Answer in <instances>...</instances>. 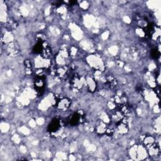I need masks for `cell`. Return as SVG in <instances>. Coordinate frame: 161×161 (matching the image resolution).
I'll return each mask as SVG.
<instances>
[{
    "label": "cell",
    "instance_id": "6da1fadb",
    "mask_svg": "<svg viewBox=\"0 0 161 161\" xmlns=\"http://www.w3.org/2000/svg\"><path fill=\"white\" fill-rule=\"evenodd\" d=\"M46 86V80L45 77L43 76H39L35 80L34 82V86L35 88V90L37 91V93H42L45 88Z\"/></svg>",
    "mask_w": 161,
    "mask_h": 161
},
{
    "label": "cell",
    "instance_id": "7a4b0ae2",
    "mask_svg": "<svg viewBox=\"0 0 161 161\" xmlns=\"http://www.w3.org/2000/svg\"><path fill=\"white\" fill-rule=\"evenodd\" d=\"M70 104L71 101L69 99L67 98H64L56 102V107L59 110L66 111L69 108Z\"/></svg>",
    "mask_w": 161,
    "mask_h": 161
},
{
    "label": "cell",
    "instance_id": "3957f363",
    "mask_svg": "<svg viewBox=\"0 0 161 161\" xmlns=\"http://www.w3.org/2000/svg\"><path fill=\"white\" fill-rule=\"evenodd\" d=\"M83 117V113L82 110H79V111L74 113L69 120L70 125H72V126L77 125V124L81 122Z\"/></svg>",
    "mask_w": 161,
    "mask_h": 161
},
{
    "label": "cell",
    "instance_id": "277c9868",
    "mask_svg": "<svg viewBox=\"0 0 161 161\" xmlns=\"http://www.w3.org/2000/svg\"><path fill=\"white\" fill-rule=\"evenodd\" d=\"M61 126H62L61 121L58 119H54L53 120L49 125L48 131L50 133H54L56 132H57L60 129Z\"/></svg>",
    "mask_w": 161,
    "mask_h": 161
},
{
    "label": "cell",
    "instance_id": "5b68a950",
    "mask_svg": "<svg viewBox=\"0 0 161 161\" xmlns=\"http://www.w3.org/2000/svg\"><path fill=\"white\" fill-rule=\"evenodd\" d=\"M117 130L118 133L121 134L126 133L128 130V127L127 123L124 121L120 120V122H118L117 123Z\"/></svg>",
    "mask_w": 161,
    "mask_h": 161
},
{
    "label": "cell",
    "instance_id": "8992f818",
    "mask_svg": "<svg viewBox=\"0 0 161 161\" xmlns=\"http://www.w3.org/2000/svg\"><path fill=\"white\" fill-rule=\"evenodd\" d=\"M149 154L151 156H157L160 154V148L156 143L147 149Z\"/></svg>",
    "mask_w": 161,
    "mask_h": 161
},
{
    "label": "cell",
    "instance_id": "52a82bcc",
    "mask_svg": "<svg viewBox=\"0 0 161 161\" xmlns=\"http://www.w3.org/2000/svg\"><path fill=\"white\" fill-rule=\"evenodd\" d=\"M72 84L73 86L77 89H80L83 86V83L78 76H74L72 78Z\"/></svg>",
    "mask_w": 161,
    "mask_h": 161
},
{
    "label": "cell",
    "instance_id": "ba28073f",
    "mask_svg": "<svg viewBox=\"0 0 161 161\" xmlns=\"http://www.w3.org/2000/svg\"><path fill=\"white\" fill-rule=\"evenodd\" d=\"M155 140L154 139V138L151 136H148L146 137V139L144 140V144L145 146V147L148 149L149 147H150V146H152L153 144H155Z\"/></svg>",
    "mask_w": 161,
    "mask_h": 161
},
{
    "label": "cell",
    "instance_id": "9c48e42d",
    "mask_svg": "<svg viewBox=\"0 0 161 161\" xmlns=\"http://www.w3.org/2000/svg\"><path fill=\"white\" fill-rule=\"evenodd\" d=\"M87 85L90 91H94L96 88V83H94V80L92 78H88L86 80Z\"/></svg>",
    "mask_w": 161,
    "mask_h": 161
},
{
    "label": "cell",
    "instance_id": "30bf717a",
    "mask_svg": "<svg viewBox=\"0 0 161 161\" xmlns=\"http://www.w3.org/2000/svg\"><path fill=\"white\" fill-rule=\"evenodd\" d=\"M106 129L107 128H106V125L103 123H101L100 125H98V126L96 127V132L98 133H105Z\"/></svg>",
    "mask_w": 161,
    "mask_h": 161
},
{
    "label": "cell",
    "instance_id": "8fae6325",
    "mask_svg": "<svg viewBox=\"0 0 161 161\" xmlns=\"http://www.w3.org/2000/svg\"><path fill=\"white\" fill-rule=\"evenodd\" d=\"M67 73V69L65 67L62 66L60 67H59L57 70V74L60 76V77H62L64 76Z\"/></svg>",
    "mask_w": 161,
    "mask_h": 161
},
{
    "label": "cell",
    "instance_id": "7c38bea8",
    "mask_svg": "<svg viewBox=\"0 0 161 161\" xmlns=\"http://www.w3.org/2000/svg\"><path fill=\"white\" fill-rule=\"evenodd\" d=\"M152 56L155 59H157L160 56V52L157 49L153 50L152 52Z\"/></svg>",
    "mask_w": 161,
    "mask_h": 161
}]
</instances>
